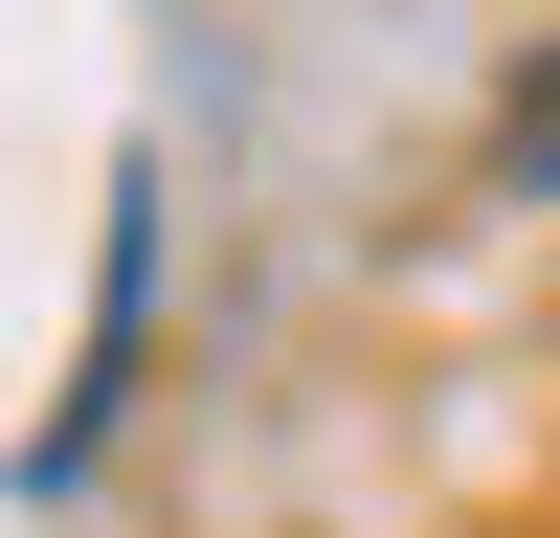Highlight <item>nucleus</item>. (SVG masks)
<instances>
[{"instance_id": "1", "label": "nucleus", "mask_w": 560, "mask_h": 538, "mask_svg": "<svg viewBox=\"0 0 560 538\" xmlns=\"http://www.w3.org/2000/svg\"><path fill=\"white\" fill-rule=\"evenodd\" d=\"M135 314H158V157H113V269H90V359H68V404L23 426V493H68L90 448H113V404H135Z\"/></svg>"}, {"instance_id": "2", "label": "nucleus", "mask_w": 560, "mask_h": 538, "mask_svg": "<svg viewBox=\"0 0 560 538\" xmlns=\"http://www.w3.org/2000/svg\"><path fill=\"white\" fill-rule=\"evenodd\" d=\"M471 157H493V202H560V45L493 90V134H471Z\"/></svg>"}]
</instances>
